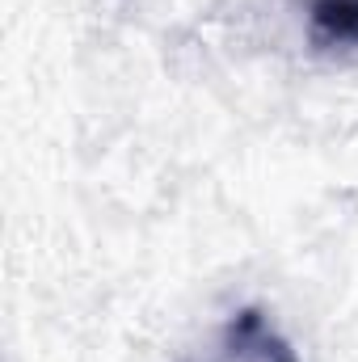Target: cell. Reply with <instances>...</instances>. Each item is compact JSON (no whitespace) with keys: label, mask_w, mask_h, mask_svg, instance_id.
Masks as SVG:
<instances>
[{"label":"cell","mask_w":358,"mask_h":362,"mask_svg":"<svg viewBox=\"0 0 358 362\" xmlns=\"http://www.w3.org/2000/svg\"><path fill=\"white\" fill-rule=\"evenodd\" d=\"M224 350H228V362H295L291 346L270 333L258 308H245L232 316L224 333Z\"/></svg>","instance_id":"obj_1"},{"label":"cell","mask_w":358,"mask_h":362,"mask_svg":"<svg viewBox=\"0 0 358 362\" xmlns=\"http://www.w3.org/2000/svg\"><path fill=\"white\" fill-rule=\"evenodd\" d=\"M308 25L316 47H358V0H312Z\"/></svg>","instance_id":"obj_2"}]
</instances>
